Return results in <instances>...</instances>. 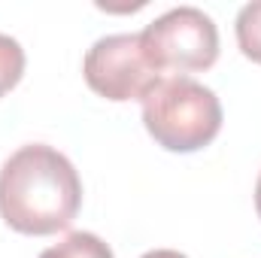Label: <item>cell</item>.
<instances>
[{
  "mask_svg": "<svg viewBox=\"0 0 261 258\" xmlns=\"http://www.w3.org/2000/svg\"><path fill=\"white\" fill-rule=\"evenodd\" d=\"M40 258H116L113 249L91 231H73L61 243L43 249Z\"/></svg>",
  "mask_w": 261,
  "mask_h": 258,
  "instance_id": "5b68a950",
  "label": "cell"
},
{
  "mask_svg": "<svg viewBox=\"0 0 261 258\" xmlns=\"http://www.w3.org/2000/svg\"><path fill=\"white\" fill-rule=\"evenodd\" d=\"M143 125L167 152H197L222 131V104L192 76L158 79L143 97Z\"/></svg>",
  "mask_w": 261,
  "mask_h": 258,
  "instance_id": "7a4b0ae2",
  "label": "cell"
},
{
  "mask_svg": "<svg viewBox=\"0 0 261 258\" xmlns=\"http://www.w3.org/2000/svg\"><path fill=\"white\" fill-rule=\"evenodd\" d=\"M234 31H237V46H240V52H243L249 61L261 64V0L246 3V6L237 12Z\"/></svg>",
  "mask_w": 261,
  "mask_h": 258,
  "instance_id": "8992f818",
  "label": "cell"
},
{
  "mask_svg": "<svg viewBox=\"0 0 261 258\" xmlns=\"http://www.w3.org/2000/svg\"><path fill=\"white\" fill-rule=\"evenodd\" d=\"M149 61L158 70H206L219 58V28L197 6H176L140 34Z\"/></svg>",
  "mask_w": 261,
  "mask_h": 258,
  "instance_id": "3957f363",
  "label": "cell"
},
{
  "mask_svg": "<svg viewBox=\"0 0 261 258\" xmlns=\"http://www.w3.org/2000/svg\"><path fill=\"white\" fill-rule=\"evenodd\" d=\"M85 82L94 94L107 100H143L161 79V70L149 61L140 34L100 37L82 61Z\"/></svg>",
  "mask_w": 261,
  "mask_h": 258,
  "instance_id": "277c9868",
  "label": "cell"
},
{
  "mask_svg": "<svg viewBox=\"0 0 261 258\" xmlns=\"http://www.w3.org/2000/svg\"><path fill=\"white\" fill-rule=\"evenodd\" d=\"M24 73V49L9 34H0V97L18 85Z\"/></svg>",
  "mask_w": 261,
  "mask_h": 258,
  "instance_id": "52a82bcc",
  "label": "cell"
},
{
  "mask_svg": "<svg viewBox=\"0 0 261 258\" xmlns=\"http://www.w3.org/2000/svg\"><path fill=\"white\" fill-rule=\"evenodd\" d=\"M255 210H258V219H261V176L255 183Z\"/></svg>",
  "mask_w": 261,
  "mask_h": 258,
  "instance_id": "9c48e42d",
  "label": "cell"
},
{
  "mask_svg": "<svg viewBox=\"0 0 261 258\" xmlns=\"http://www.w3.org/2000/svg\"><path fill=\"white\" fill-rule=\"evenodd\" d=\"M143 258H186L182 252H173V249H152V252H146Z\"/></svg>",
  "mask_w": 261,
  "mask_h": 258,
  "instance_id": "ba28073f",
  "label": "cell"
},
{
  "mask_svg": "<svg viewBox=\"0 0 261 258\" xmlns=\"http://www.w3.org/2000/svg\"><path fill=\"white\" fill-rule=\"evenodd\" d=\"M82 207V179L70 158L46 143L21 146L0 167V219L31 237L70 228Z\"/></svg>",
  "mask_w": 261,
  "mask_h": 258,
  "instance_id": "6da1fadb",
  "label": "cell"
}]
</instances>
